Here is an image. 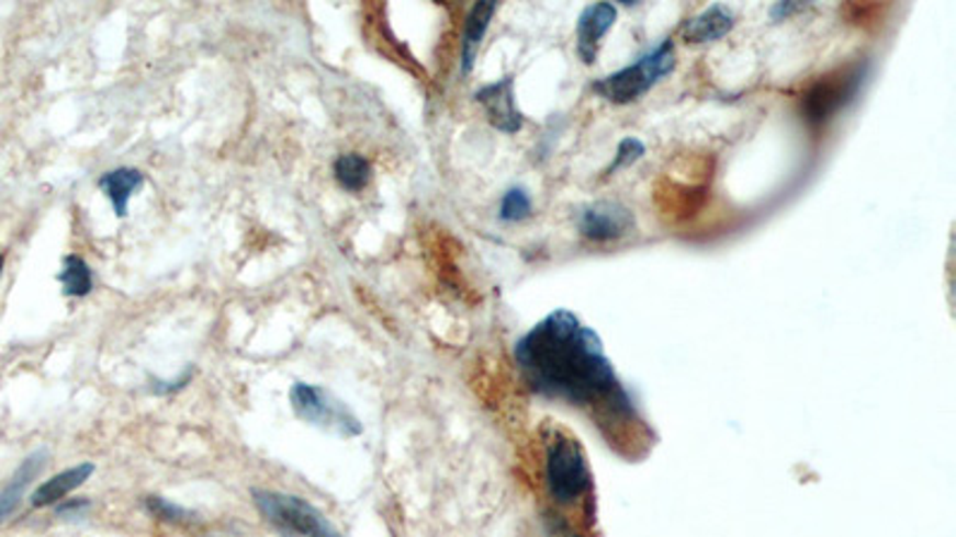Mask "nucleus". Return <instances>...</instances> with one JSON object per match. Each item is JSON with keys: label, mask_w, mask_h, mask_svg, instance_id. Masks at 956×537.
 <instances>
[{"label": "nucleus", "mask_w": 956, "mask_h": 537, "mask_svg": "<svg viewBox=\"0 0 956 537\" xmlns=\"http://www.w3.org/2000/svg\"><path fill=\"white\" fill-rule=\"evenodd\" d=\"M517 366L533 392L574 407H608L629 413L631 401L619 385L598 334L567 308L533 325L515 346Z\"/></svg>", "instance_id": "f257e3e1"}, {"label": "nucleus", "mask_w": 956, "mask_h": 537, "mask_svg": "<svg viewBox=\"0 0 956 537\" xmlns=\"http://www.w3.org/2000/svg\"><path fill=\"white\" fill-rule=\"evenodd\" d=\"M675 44L663 42L660 46H655L653 50L641 56L634 65L622 67L619 72H612L608 77L598 79L594 84V91L598 93L600 99L610 101L615 105H627L639 101L643 93H649L660 79L667 77L672 70H675Z\"/></svg>", "instance_id": "f03ea898"}, {"label": "nucleus", "mask_w": 956, "mask_h": 537, "mask_svg": "<svg viewBox=\"0 0 956 537\" xmlns=\"http://www.w3.org/2000/svg\"><path fill=\"white\" fill-rule=\"evenodd\" d=\"M866 72H868V65L861 60L816 79V82L806 89L801 99V113L806 123L813 129L825 127L844 105H850L854 101L861 84H864Z\"/></svg>", "instance_id": "7ed1b4c3"}, {"label": "nucleus", "mask_w": 956, "mask_h": 537, "mask_svg": "<svg viewBox=\"0 0 956 537\" xmlns=\"http://www.w3.org/2000/svg\"><path fill=\"white\" fill-rule=\"evenodd\" d=\"M251 496L259 512L288 537H342L340 530L302 496L271 490H254Z\"/></svg>", "instance_id": "20e7f679"}, {"label": "nucleus", "mask_w": 956, "mask_h": 537, "mask_svg": "<svg viewBox=\"0 0 956 537\" xmlns=\"http://www.w3.org/2000/svg\"><path fill=\"white\" fill-rule=\"evenodd\" d=\"M548 492L558 504H572L591 488V473L586 456L576 439L558 435L546 456Z\"/></svg>", "instance_id": "39448f33"}, {"label": "nucleus", "mask_w": 956, "mask_h": 537, "mask_svg": "<svg viewBox=\"0 0 956 537\" xmlns=\"http://www.w3.org/2000/svg\"><path fill=\"white\" fill-rule=\"evenodd\" d=\"M290 401L297 419L306 421L308 425H316L342 437H355L361 433V423L357 415L340 399H335L328 389L294 382L290 389Z\"/></svg>", "instance_id": "423d86ee"}, {"label": "nucleus", "mask_w": 956, "mask_h": 537, "mask_svg": "<svg viewBox=\"0 0 956 537\" xmlns=\"http://www.w3.org/2000/svg\"><path fill=\"white\" fill-rule=\"evenodd\" d=\"M634 227V215L617 201H596L578 215V230L591 241H612Z\"/></svg>", "instance_id": "0eeeda50"}, {"label": "nucleus", "mask_w": 956, "mask_h": 537, "mask_svg": "<svg viewBox=\"0 0 956 537\" xmlns=\"http://www.w3.org/2000/svg\"><path fill=\"white\" fill-rule=\"evenodd\" d=\"M483 111L488 115V123L507 134H517L524 127V117L517 107V99H515V82H511V77L501 79V82H493L481 87L474 96Z\"/></svg>", "instance_id": "6e6552de"}, {"label": "nucleus", "mask_w": 956, "mask_h": 537, "mask_svg": "<svg viewBox=\"0 0 956 537\" xmlns=\"http://www.w3.org/2000/svg\"><path fill=\"white\" fill-rule=\"evenodd\" d=\"M617 20V8L610 3H596L584 8L576 22V50L586 65H594L598 58L600 38L610 32Z\"/></svg>", "instance_id": "1a4fd4ad"}, {"label": "nucleus", "mask_w": 956, "mask_h": 537, "mask_svg": "<svg viewBox=\"0 0 956 537\" xmlns=\"http://www.w3.org/2000/svg\"><path fill=\"white\" fill-rule=\"evenodd\" d=\"M734 12L724 5H710L708 10L698 12L696 18L684 24V38L689 44H710L727 36L734 30Z\"/></svg>", "instance_id": "9d476101"}, {"label": "nucleus", "mask_w": 956, "mask_h": 537, "mask_svg": "<svg viewBox=\"0 0 956 537\" xmlns=\"http://www.w3.org/2000/svg\"><path fill=\"white\" fill-rule=\"evenodd\" d=\"M91 473H93V464H79V466L67 468V471H63L58 476H53L50 480L44 482V485H38L34 490L32 500H30L32 506L44 509L50 504H58L60 500H65L67 494L75 492L77 488H82L85 482L91 478Z\"/></svg>", "instance_id": "9b49d317"}, {"label": "nucleus", "mask_w": 956, "mask_h": 537, "mask_svg": "<svg viewBox=\"0 0 956 537\" xmlns=\"http://www.w3.org/2000/svg\"><path fill=\"white\" fill-rule=\"evenodd\" d=\"M495 10H497V5L493 3V0H481V3H476L474 8L469 10L464 34H462V72L464 75H469L471 67H474V62H476L481 42L488 32Z\"/></svg>", "instance_id": "f8f14e48"}, {"label": "nucleus", "mask_w": 956, "mask_h": 537, "mask_svg": "<svg viewBox=\"0 0 956 537\" xmlns=\"http://www.w3.org/2000/svg\"><path fill=\"white\" fill-rule=\"evenodd\" d=\"M44 466H46V452H36L32 456H26V459L22 461L15 476L10 478L3 492H0V523H3L8 516L15 514V509L24 500L26 488H30L32 480L44 471Z\"/></svg>", "instance_id": "ddd939ff"}, {"label": "nucleus", "mask_w": 956, "mask_h": 537, "mask_svg": "<svg viewBox=\"0 0 956 537\" xmlns=\"http://www.w3.org/2000/svg\"><path fill=\"white\" fill-rule=\"evenodd\" d=\"M142 184H144V174L139 170H132V168H120L113 172H105L103 178L99 180L101 192L111 198L117 218H125L130 198L134 192L139 190Z\"/></svg>", "instance_id": "4468645a"}, {"label": "nucleus", "mask_w": 956, "mask_h": 537, "mask_svg": "<svg viewBox=\"0 0 956 537\" xmlns=\"http://www.w3.org/2000/svg\"><path fill=\"white\" fill-rule=\"evenodd\" d=\"M335 180L347 192H361L371 180V163L363 156L345 153L335 160Z\"/></svg>", "instance_id": "2eb2a0df"}, {"label": "nucleus", "mask_w": 956, "mask_h": 537, "mask_svg": "<svg viewBox=\"0 0 956 537\" xmlns=\"http://www.w3.org/2000/svg\"><path fill=\"white\" fill-rule=\"evenodd\" d=\"M60 282H63V292L67 294V297H87L93 287L89 265L79 256L65 259Z\"/></svg>", "instance_id": "dca6fc26"}, {"label": "nucleus", "mask_w": 956, "mask_h": 537, "mask_svg": "<svg viewBox=\"0 0 956 537\" xmlns=\"http://www.w3.org/2000/svg\"><path fill=\"white\" fill-rule=\"evenodd\" d=\"M531 215V196L521 186H511V190L501 201V220L505 222H519L527 220Z\"/></svg>", "instance_id": "f3484780"}, {"label": "nucleus", "mask_w": 956, "mask_h": 537, "mask_svg": "<svg viewBox=\"0 0 956 537\" xmlns=\"http://www.w3.org/2000/svg\"><path fill=\"white\" fill-rule=\"evenodd\" d=\"M643 153H645V144L641 139H637V137L622 139V141L617 144V153H615V160H612V165H610V172H617V170H622V168L634 165L637 160L643 158Z\"/></svg>", "instance_id": "a211bd4d"}, {"label": "nucleus", "mask_w": 956, "mask_h": 537, "mask_svg": "<svg viewBox=\"0 0 956 537\" xmlns=\"http://www.w3.org/2000/svg\"><path fill=\"white\" fill-rule=\"evenodd\" d=\"M146 509H149L158 521H168V523H184L194 516L192 512H187V509L178 504L160 500V496H146Z\"/></svg>", "instance_id": "6ab92c4d"}, {"label": "nucleus", "mask_w": 956, "mask_h": 537, "mask_svg": "<svg viewBox=\"0 0 956 537\" xmlns=\"http://www.w3.org/2000/svg\"><path fill=\"white\" fill-rule=\"evenodd\" d=\"M801 5H797V3H777L773 10H771V15H773V20H783V18H787V15H791V12H797Z\"/></svg>", "instance_id": "aec40b11"}, {"label": "nucleus", "mask_w": 956, "mask_h": 537, "mask_svg": "<svg viewBox=\"0 0 956 537\" xmlns=\"http://www.w3.org/2000/svg\"><path fill=\"white\" fill-rule=\"evenodd\" d=\"M87 506H89L87 502H70V504L60 506V509H58V514H60V516H63V514H70V516H72V514H77V512H82V509H87Z\"/></svg>", "instance_id": "412c9836"}, {"label": "nucleus", "mask_w": 956, "mask_h": 537, "mask_svg": "<svg viewBox=\"0 0 956 537\" xmlns=\"http://www.w3.org/2000/svg\"><path fill=\"white\" fill-rule=\"evenodd\" d=\"M3 263H5V261H3V256H0V275H3Z\"/></svg>", "instance_id": "4be33fe9"}, {"label": "nucleus", "mask_w": 956, "mask_h": 537, "mask_svg": "<svg viewBox=\"0 0 956 537\" xmlns=\"http://www.w3.org/2000/svg\"><path fill=\"white\" fill-rule=\"evenodd\" d=\"M574 537H578V535H574Z\"/></svg>", "instance_id": "5701e85b"}]
</instances>
